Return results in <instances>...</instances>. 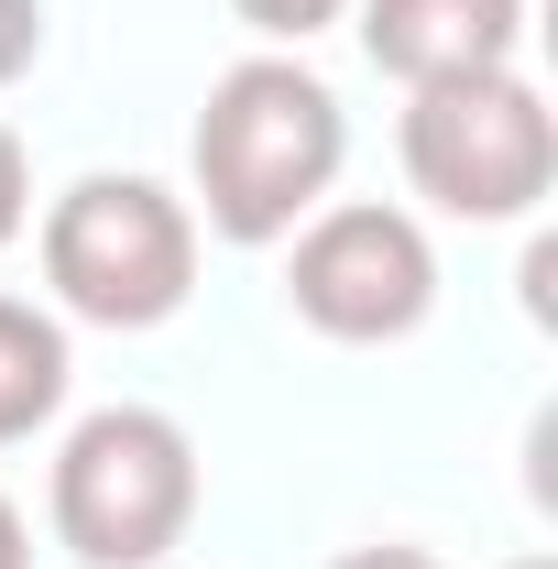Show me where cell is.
Here are the masks:
<instances>
[{
  "mask_svg": "<svg viewBox=\"0 0 558 569\" xmlns=\"http://www.w3.org/2000/svg\"><path fill=\"white\" fill-rule=\"evenodd\" d=\"M350 164V110L340 88L307 67V56H241V67L209 77L198 99V132H187V209L198 230L241 241V252H275L307 209H329Z\"/></svg>",
  "mask_w": 558,
  "mask_h": 569,
  "instance_id": "6da1fadb",
  "label": "cell"
},
{
  "mask_svg": "<svg viewBox=\"0 0 558 569\" xmlns=\"http://www.w3.org/2000/svg\"><path fill=\"white\" fill-rule=\"evenodd\" d=\"M44 526L77 569H153L198 526V438L165 406H99L56 438Z\"/></svg>",
  "mask_w": 558,
  "mask_h": 569,
  "instance_id": "7a4b0ae2",
  "label": "cell"
},
{
  "mask_svg": "<svg viewBox=\"0 0 558 569\" xmlns=\"http://www.w3.org/2000/svg\"><path fill=\"white\" fill-rule=\"evenodd\" d=\"M395 153H406V187H417L438 219L504 230V219L548 209V187H558V110H548V88H537L526 67L406 88Z\"/></svg>",
  "mask_w": 558,
  "mask_h": 569,
  "instance_id": "3957f363",
  "label": "cell"
},
{
  "mask_svg": "<svg viewBox=\"0 0 558 569\" xmlns=\"http://www.w3.org/2000/svg\"><path fill=\"white\" fill-rule=\"evenodd\" d=\"M44 296L88 329H165L198 296V209L153 176H77L44 209Z\"/></svg>",
  "mask_w": 558,
  "mask_h": 569,
  "instance_id": "277c9868",
  "label": "cell"
},
{
  "mask_svg": "<svg viewBox=\"0 0 558 569\" xmlns=\"http://www.w3.org/2000/svg\"><path fill=\"white\" fill-rule=\"evenodd\" d=\"M285 307L340 340V351H383V340H417L427 307H438V241L417 209L395 198H329L285 230Z\"/></svg>",
  "mask_w": 558,
  "mask_h": 569,
  "instance_id": "5b68a950",
  "label": "cell"
},
{
  "mask_svg": "<svg viewBox=\"0 0 558 569\" xmlns=\"http://www.w3.org/2000/svg\"><path fill=\"white\" fill-rule=\"evenodd\" d=\"M350 22H361V56L395 88L526 67V0H350Z\"/></svg>",
  "mask_w": 558,
  "mask_h": 569,
  "instance_id": "8992f818",
  "label": "cell"
},
{
  "mask_svg": "<svg viewBox=\"0 0 558 569\" xmlns=\"http://www.w3.org/2000/svg\"><path fill=\"white\" fill-rule=\"evenodd\" d=\"M67 383H77L67 318L33 307V296H0V449H22L67 417Z\"/></svg>",
  "mask_w": 558,
  "mask_h": 569,
  "instance_id": "52a82bcc",
  "label": "cell"
},
{
  "mask_svg": "<svg viewBox=\"0 0 558 569\" xmlns=\"http://www.w3.org/2000/svg\"><path fill=\"white\" fill-rule=\"evenodd\" d=\"M230 11H241V22H252L275 56H307L329 22H350V0H230Z\"/></svg>",
  "mask_w": 558,
  "mask_h": 569,
  "instance_id": "ba28073f",
  "label": "cell"
},
{
  "mask_svg": "<svg viewBox=\"0 0 558 569\" xmlns=\"http://www.w3.org/2000/svg\"><path fill=\"white\" fill-rule=\"evenodd\" d=\"M33 230V153H22V132L0 121V252Z\"/></svg>",
  "mask_w": 558,
  "mask_h": 569,
  "instance_id": "9c48e42d",
  "label": "cell"
},
{
  "mask_svg": "<svg viewBox=\"0 0 558 569\" xmlns=\"http://www.w3.org/2000/svg\"><path fill=\"white\" fill-rule=\"evenodd\" d=\"M33 56H44V0H0V88L33 77Z\"/></svg>",
  "mask_w": 558,
  "mask_h": 569,
  "instance_id": "30bf717a",
  "label": "cell"
},
{
  "mask_svg": "<svg viewBox=\"0 0 558 569\" xmlns=\"http://www.w3.org/2000/svg\"><path fill=\"white\" fill-rule=\"evenodd\" d=\"M329 569H438V559L406 548V537H383V548H350V559H329Z\"/></svg>",
  "mask_w": 558,
  "mask_h": 569,
  "instance_id": "8fae6325",
  "label": "cell"
},
{
  "mask_svg": "<svg viewBox=\"0 0 558 569\" xmlns=\"http://www.w3.org/2000/svg\"><path fill=\"white\" fill-rule=\"evenodd\" d=\"M0 569H33V526H22V503L0 493Z\"/></svg>",
  "mask_w": 558,
  "mask_h": 569,
  "instance_id": "7c38bea8",
  "label": "cell"
},
{
  "mask_svg": "<svg viewBox=\"0 0 558 569\" xmlns=\"http://www.w3.org/2000/svg\"><path fill=\"white\" fill-rule=\"evenodd\" d=\"M504 569H558V559H548V548H526V559H504Z\"/></svg>",
  "mask_w": 558,
  "mask_h": 569,
  "instance_id": "4fadbf2b",
  "label": "cell"
}]
</instances>
